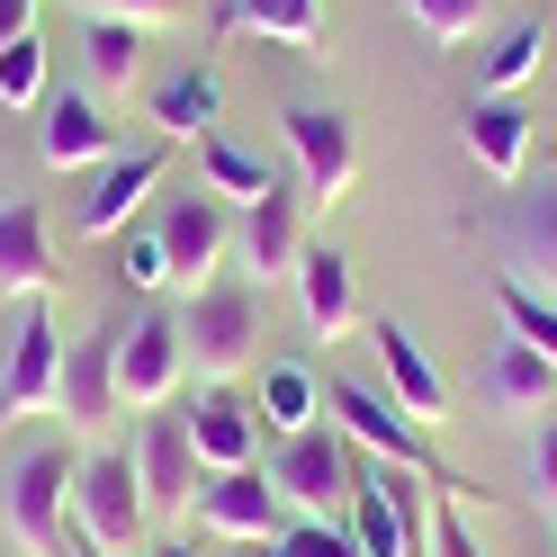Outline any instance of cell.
Returning a JSON list of instances; mask_svg holds the SVG:
<instances>
[{
	"mask_svg": "<svg viewBox=\"0 0 557 557\" xmlns=\"http://www.w3.org/2000/svg\"><path fill=\"white\" fill-rule=\"evenodd\" d=\"M324 413H333V423H342V432H351V441L369 449V459L413 468V476H423L441 504H485V485H476L468 468H449L441 449H432V432L413 423V413H396L377 387H360V377H333V387H324Z\"/></svg>",
	"mask_w": 557,
	"mask_h": 557,
	"instance_id": "obj_1",
	"label": "cell"
},
{
	"mask_svg": "<svg viewBox=\"0 0 557 557\" xmlns=\"http://www.w3.org/2000/svg\"><path fill=\"white\" fill-rule=\"evenodd\" d=\"M145 117L162 126V145H207L216 117H225V82L207 73V63H181V73H162L145 90Z\"/></svg>",
	"mask_w": 557,
	"mask_h": 557,
	"instance_id": "obj_21",
	"label": "cell"
},
{
	"mask_svg": "<svg viewBox=\"0 0 557 557\" xmlns=\"http://www.w3.org/2000/svg\"><path fill=\"white\" fill-rule=\"evenodd\" d=\"M90 18H135V27H162V18H181L189 0H82Z\"/></svg>",
	"mask_w": 557,
	"mask_h": 557,
	"instance_id": "obj_36",
	"label": "cell"
},
{
	"mask_svg": "<svg viewBox=\"0 0 557 557\" xmlns=\"http://www.w3.org/2000/svg\"><path fill=\"white\" fill-rule=\"evenodd\" d=\"M117 342H126V315H109L99 324L90 342H73V351H63V387H54V413L73 432H109L117 423Z\"/></svg>",
	"mask_w": 557,
	"mask_h": 557,
	"instance_id": "obj_13",
	"label": "cell"
},
{
	"mask_svg": "<svg viewBox=\"0 0 557 557\" xmlns=\"http://www.w3.org/2000/svg\"><path fill=\"white\" fill-rule=\"evenodd\" d=\"M234 261L261 270V278H297L306 261V198H288V181H278L270 198L234 207Z\"/></svg>",
	"mask_w": 557,
	"mask_h": 557,
	"instance_id": "obj_15",
	"label": "cell"
},
{
	"mask_svg": "<svg viewBox=\"0 0 557 557\" xmlns=\"http://www.w3.org/2000/svg\"><path fill=\"white\" fill-rule=\"evenodd\" d=\"M82 54H90V82L99 90H135V82H145V27H135V18H90Z\"/></svg>",
	"mask_w": 557,
	"mask_h": 557,
	"instance_id": "obj_29",
	"label": "cell"
},
{
	"mask_svg": "<svg viewBox=\"0 0 557 557\" xmlns=\"http://www.w3.org/2000/svg\"><path fill=\"white\" fill-rule=\"evenodd\" d=\"M63 387V342H54V297L18 306V333H10V369H0V423H27V413H54Z\"/></svg>",
	"mask_w": 557,
	"mask_h": 557,
	"instance_id": "obj_9",
	"label": "cell"
},
{
	"mask_svg": "<svg viewBox=\"0 0 557 557\" xmlns=\"http://www.w3.org/2000/svg\"><path fill=\"white\" fill-rule=\"evenodd\" d=\"M495 306H504V333H521L540 360H557V297H540V288H521V278L495 270Z\"/></svg>",
	"mask_w": 557,
	"mask_h": 557,
	"instance_id": "obj_30",
	"label": "cell"
},
{
	"mask_svg": "<svg viewBox=\"0 0 557 557\" xmlns=\"http://www.w3.org/2000/svg\"><path fill=\"white\" fill-rule=\"evenodd\" d=\"M396 10L423 27L432 46H468V37H485V18H495V0H396Z\"/></svg>",
	"mask_w": 557,
	"mask_h": 557,
	"instance_id": "obj_31",
	"label": "cell"
},
{
	"mask_svg": "<svg viewBox=\"0 0 557 557\" xmlns=\"http://www.w3.org/2000/svg\"><path fill=\"white\" fill-rule=\"evenodd\" d=\"M153 181H162V145H135V153L117 145L109 162L90 171V189L73 198V225L82 234H126V216L153 198Z\"/></svg>",
	"mask_w": 557,
	"mask_h": 557,
	"instance_id": "obj_16",
	"label": "cell"
},
{
	"mask_svg": "<svg viewBox=\"0 0 557 557\" xmlns=\"http://www.w3.org/2000/svg\"><path fill=\"white\" fill-rule=\"evenodd\" d=\"M63 288V270L46 252V207L37 198H0V297H18V306H37Z\"/></svg>",
	"mask_w": 557,
	"mask_h": 557,
	"instance_id": "obj_19",
	"label": "cell"
},
{
	"mask_svg": "<svg viewBox=\"0 0 557 557\" xmlns=\"http://www.w3.org/2000/svg\"><path fill=\"white\" fill-rule=\"evenodd\" d=\"M369 351H377V369H387V405H396V413H413L423 432H432V423H459V413H449V377H441V360H432L396 315L369 324Z\"/></svg>",
	"mask_w": 557,
	"mask_h": 557,
	"instance_id": "obj_14",
	"label": "cell"
},
{
	"mask_svg": "<svg viewBox=\"0 0 557 557\" xmlns=\"http://www.w3.org/2000/svg\"><path fill=\"white\" fill-rule=\"evenodd\" d=\"M476 396L485 413H548L557 405V360H540L521 333H495L476 360Z\"/></svg>",
	"mask_w": 557,
	"mask_h": 557,
	"instance_id": "obj_17",
	"label": "cell"
},
{
	"mask_svg": "<svg viewBox=\"0 0 557 557\" xmlns=\"http://www.w3.org/2000/svg\"><path fill=\"white\" fill-rule=\"evenodd\" d=\"M360 441L342 432V423H315V432H288V441H270V459L261 476L278 485V504H288L297 521H342L351 512V485H360Z\"/></svg>",
	"mask_w": 557,
	"mask_h": 557,
	"instance_id": "obj_2",
	"label": "cell"
},
{
	"mask_svg": "<svg viewBox=\"0 0 557 557\" xmlns=\"http://www.w3.org/2000/svg\"><path fill=\"white\" fill-rule=\"evenodd\" d=\"M189 441H198L207 476H225V468H261V413L243 405L234 387H198V405H189Z\"/></svg>",
	"mask_w": 557,
	"mask_h": 557,
	"instance_id": "obj_20",
	"label": "cell"
},
{
	"mask_svg": "<svg viewBox=\"0 0 557 557\" xmlns=\"http://www.w3.org/2000/svg\"><path fill=\"white\" fill-rule=\"evenodd\" d=\"M135 476H145V504L153 512H189L198 504V485H207V459H198V441H189V413H145L135 423Z\"/></svg>",
	"mask_w": 557,
	"mask_h": 557,
	"instance_id": "obj_11",
	"label": "cell"
},
{
	"mask_svg": "<svg viewBox=\"0 0 557 557\" xmlns=\"http://www.w3.org/2000/svg\"><path fill=\"white\" fill-rule=\"evenodd\" d=\"M270 557H360V540H351V521H288L270 540Z\"/></svg>",
	"mask_w": 557,
	"mask_h": 557,
	"instance_id": "obj_34",
	"label": "cell"
},
{
	"mask_svg": "<svg viewBox=\"0 0 557 557\" xmlns=\"http://www.w3.org/2000/svg\"><path fill=\"white\" fill-rule=\"evenodd\" d=\"M37 153H46V171H99L117 153V126L99 117L90 90H54L37 109Z\"/></svg>",
	"mask_w": 557,
	"mask_h": 557,
	"instance_id": "obj_18",
	"label": "cell"
},
{
	"mask_svg": "<svg viewBox=\"0 0 557 557\" xmlns=\"http://www.w3.org/2000/svg\"><path fill=\"white\" fill-rule=\"evenodd\" d=\"M297 297H306V333H315V342H342V333L360 324L351 252H342V243H306V261H297Z\"/></svg>",
	"mask_w": 557,
	"mask_h": 557,
	"instance_id": "obj_22",
	"label": "cell"
},
{
	"mask_svg": "<svg viewBox=\"0 0 557 557\" xmlns=\"http://www.w3.org/2000/svg\"><path fill=\"white\" fill-rule=\"evenodd\" d=\"M18 37H37V0H0V46H18Z\"/></svg>",
	"mask_w": 557,
	"mask_h": 557,
	"instance_id": "obj_38",
	"label": "cell"
},
{
	"mask_svg": "<svg viewBox=\"0 0 557 557\" xmlns=\"http://www.w3.org/2000/svg\"><path fill=\"white\" fill-rule=\"evenodd\" d=\"M153 557H198V548H189V540H162V548H153Z\"/></svg>",
	"mask_w": 557,
	"mask_h": 557,
	"instance_id": "obj_39",
	"label": "cell"
},
{
	"mask_svg": "<svg viewBox=\"0 0 557 557\" xmlns=\"http://www.w3.org/2000/svg\"><path fill=\"white\" fill-rule=\"evenodd\" d=\"M162 261H171V288H207V278L225 270L234 252V207L216 189H181V198H162Z\"/></svg>",
	"mask_w": 557,
	"mask_h": 557,
	"instance_id": "obj_8",
	"label": "cell"
},
{
	"mask_svg": "<svg viewBox=\"0 0 557 557\" xmlns=\"http://www.w3.org/2000/svg\"><path fill=\"white\" fill-rule=\"evenodd\" d=\"M459 145H468V162H485V181H504V189L531 181V117L512 99H468Z\"/></svg>",
	"mask_w": 557,
	"mask_h": 557,
	"instance_id": "obj_23",
	"label": "cell"
},
{
	"mask_svg": "<svg viewBox=\"0 0 557 557\" xmlns=\"http://www.w3.org/2000/svg\"><path fill=\"white\" fill-rule=\"evenodd\" d=\"M0 109H46V37L0 46Z\"/></svg>",
	"mask_w": 557,
	"mask_h": 557,
	"instance_id": "obj_32",
	"label": "cell"
},
{
	"mask_svg": "<svg viewBox=\"0 0 557 557\" xmlns=\"http://www.w3.org/2000/svg\"><path fill=\"white\" fill-rule=\"evenodd\" d=\"M181 342H189V369L207 387H234V369L261 360V288L252 278H207V288H189Z\"/></svg>",
	"mask_w": 557,
	"mask_h": 557,
	"instance_id": "obj_3",
	"label": "cell"
},
{
	"mask_svg": "<svg viewBox=\"0 0 557 557\" xmlns=\"http://www.w3.org/2000/svg\"><path fill=\"white\" fill-rule=\"evenodd\" d=\"M252 413H261V432H270V441L315 432V423H324V377L306 369V360H270V369H261V387H252Z\"/></svg>",
	"mask_w": 557,
	"mask_h": 557,
	"instance_id": "obj_25",
	"label": "cell"
},
{
	"mask_svg": "<svg viewBox=\"0 0 557 557\" xmlns=\"http://www.w3.org/2000/svg\"><path fill=\"white\" fill-rule=\"evenodd\" d=\"M181 377H189L181 315H162V306L126 315V342H117V405H126V413H162L171 396H181Z\"/></svg>",
	"mask_w": 557,
	"mask_h": 557,
	"instance_id": "obj_6",
	"label": "cell"
},
{
	"mask_svg": "<svg viewBox=\"0 0 557 557\" xmlns=\"http://www.w3.org/2000/svg\"><path fill=\"white\" fill-rule=\"evenodd\" d=\"M288 153H297V189L306 207H333L360 181V126L342 109H288Z\"/></svg>",
	"mask_w": 557,
	"mask_h": 557,
	"instance_id": "obj_12",
	"label": "cell"
},
{
	"mask_svg": "<svg viewBox=\"0 0 557 557\" xmlns=\"http://www.w3.org/2000/svg\"><path fill=\"white\" fill-rule=\"evenodd\" d=\"M432 557H485L468 531V504H432Z\"/></svg>",
	"mask_w": 557,
	"mask_h": 557,
	"instance_id": "obj_35",
	"label": "cell"
},
{
	"mask_svg": "<svg viewBox=\"0 0 557 557\" xmlns=\"http://www.w3.org/2000/svg\"><path fill=\"white\" fill-rule=\"evenodd\" d=\"M351 540H360V557H423L405 540V521H396V504H387V485H377V468H360V485H351Z\"/></svg>",
	"mask_w": 557,
	"mask_h": 557,
	"instance_id": "obj_28",
	"label": "cell"
},
{
	"mask_svg": "<svg viewBox=\"0 0 557 557\" xmlns=\"http://www.w3.org/2000/svg\"><path fill=\"white\" fill-rule=\"evenodd\" d=\"M117 288H135V297H153V288H171L162 234H117Z\"/></svg>",
	"mask_w": 557,
	"mask_h": 557,
	"instance_id": "obj_33",
	"label": "cell"
},
{
	"mask_svg": "<svg viewBox=\"0 0 557 557\" xmlns=\"http://www.w3.org/2000/svg\"><path fill=\"white\" fill-rule=\"evenodd\" d=\"M216 37H270V46L324 54V0H225Z\"/></svg>",
	"mask_w": 557,
	"mask_h": 557,
	"instance_id": "obj_24",
	"label": "cell"
},
{
	"mask_svg": "<svg viewBox=\"0 0 557 557\" xmlns=\"http://www.w3.org/2000/svg\"><path fill=\"white\" fill-rule=\"evenodd\" d=\"M145 521H153V504H145V476H135V449H90L82 485H73V531L109 557H135Z\"/></svg>",
	"mask_w": 557,
	"mask_h": 557,
	"instance_id": "obj_5",
	"label": "cell"
},
{
	"mask_svg": "<svg viewBox=\"0 0 557 557\" xmlns=\"http://www.w3.org/2000/svg\"><path fill=\"white\" fill-rule=\"evenodd\" d=\"M198 189H216L225 207H252V198L278 189V171H270L261 153H243L234 135H207V145H198Z\"/></svg>",
	"mask_w": 557,
	"mask_h": 557,
	"instance_id": "obj_27",
	"label": "cell"
},
{
	"mask_svg": "<svg viewBox=\"0 0 557 557\" xmlns=\"http://www.w3.org/2000/svg\"><path fill=\"white\" fill-rule=\"evenodd\" d=\"M476 234L504 252V278H521V288L557 297V171H548V181H531L512 207H495Z\"/></svg>",
	"mask_w": 557,
	"mask_h": 557,
	"instance_id": "obj_7",
	"label": "cell"
},
{
	"mask_svg": "<svg viewBox=\"0 0 557 557\" xmlns=\"http://www.w3.org/2000/svg\"><path fill=\"white\" fill-rule=\"evenodd\" d=\"M531 485H540V504H548V521H557V413H548L540 441H531Z\"/></svg>",
	"mask_w": 557,
	"mask_h": 557,
	"instance_id": "obj_37",
	"label": "cell"
},
{
	"mask_svg": "<svg viewBox=\"0 0 557 557\" xmlns=\"http://www.w3.org/2000/svg\"><path fill=\"white\" fill-rule=\"evenodd\" d=\"M73 485H82V449H27V459L10 468V540L27 557H63L73 548Z\"/></svg>",
	"mask_w": 557,
	"mask_h": 557,
	"instance_id": "obj_4",
	"label": "cell"
},
{
	"mask_svg": "<svg viewBox=\"0 0 557 557\" xmlns=\"http://www.w3.org/2000/svg\"><path fill=\"white\" fill-rule=\"evenodd\" d=\"M189 512H198V531H207V540H252V548H270V540L297 521L288 504H278V485H270L261 468H225V476H207Z\"/></svg>",
	"mask_w": 557,
	"mask_h": 557,
	"instance_id": "obj_10",
	"label": "cell"
},
{
	"mask_svg": "<svg viewBox=\"0 0 557 557\" xmlns=\"http://www.w3.org/2000/svg\"><path fill=\"white\" fill-rule=\"evenodd\" d=\"M540 63H548V18H512L504 37H485V54H476V99H512Z\"/></svg>",
	"mask_w": 557,
	"mask_h": 557,
	"instance_id": "obj_26",
	"label": "cell"
}]
</instances>
